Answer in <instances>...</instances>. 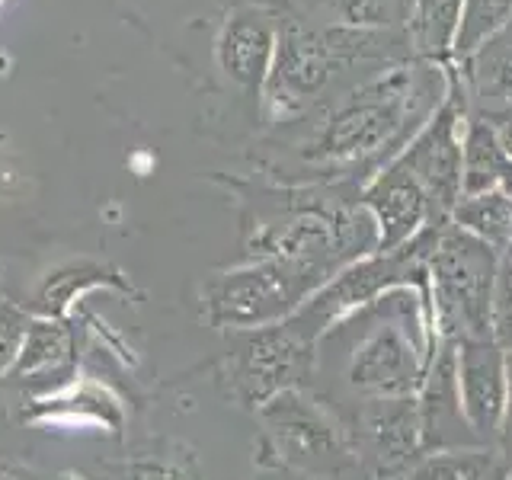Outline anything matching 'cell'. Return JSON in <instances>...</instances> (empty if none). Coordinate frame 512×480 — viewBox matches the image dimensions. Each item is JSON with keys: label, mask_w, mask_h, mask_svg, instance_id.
Wrapping results in <instances>:
<instances>
[{"label": "cell", "mask_w": 512, "mask_h": 480, "mask_svg": "<svg viewBox=\"0 0 512 480\" xmlns=\"http://www.w3.org/2000/svg\"><path fill=\"white\" fill-rule=\"evenodd\" d=\"M445 93L448 64L394 61L336 96L317 122L311 144H304V157L324 170H356L365 164L381 170L420 132Z\"/></svg>", "instance_id": "1"}, {"label": "cell", "mask_w": 512, "mask_h": 480, "mask_svg": "<svg viewBox=\"0 0 512 480\" xmlns=\"http://www.w3.org/2000/svg\"><path fill=\"white\" fill-rule=\"evenodd\" d=\"M397 39L388 29L333 26L308 29L298 20H279L272 68L263 84L269 116L282 122L311 109L333 84V77L365 61H400Z\"/></svg>", "instance_id": "2"}, {"label": "cell", "mask_w": 512, "mask_h": 480, "mask_svg": "<svg viewBox=\"0 0 512 480\" xmlns=\"http://www.w3.org/2000/svg\"><path fill=\"white\" fill-rule=\"evenodd\" d=\"M426 269L432 301H436V320L448 343L493 340L490 314L496 272H500L496 247L448 221L436 234Z\"/></svg>", "instance_id": "3"}, {"label": "cell", "mask_w": 512, "mask_h": 480, "mask_svg": "<svg viewBox=\"0 0 512 480\" xmlns=\"http://www.w3.org/2000/svg\"><path fill=\"white\" fill-rule=\"evenodd\" d=\"M333 272L324 266L292 260V256H266L260 263L224 272L205 288V314L215 327L253 330L292 317Z\"/></svg>", "instance_id": "4"}, {"label": "cell", "mask_w": 512, "mask_h": 480, "mask_svg": "<svg viewBox=\"0 0 512 480\" xmlns=\"http://www.w3.org/2000/svg\"><path fill=\"white\" fill-rule=\"evenodd\" d=\"M311 340L292 317L269 327L237 330L234 349L228 352L231 394L250 410H263L269 400L295 391L311 372Z\"/></svg>", "instance_id": "5"}, {"label": "cell", "mask_w": 512, "mask_h": 480, "mask_svg": "<svg viewBox=\"0 0 512 480\" xmlns=\"http://www.w3.org/2000/svg\"><path fill=\"white\" fill-rule=\"evenodd\" d=\"M468 122V96H464L455 64H448V93L439 109L423 122L404 151L394 160L404 167L429 196L432 215L439 224L452 221L455 205L461 202V141Z\"/></svg>", "instance_id": "6"}, {"label": "cell", "mask_w": 512, "mask_h": 480, "mask_svg": "<svg viewBox=\"0 0 512 480\" xmlns=\"http://www.w3.org/2000/svg\"><path fill=\"white\" fill-rule=\"evenodd\" d=\"M359 202L378 228V253H394L407 247L413 237H420L426 228L439 224L423 186L397 160L384 164L375 173V180L362 189Z\"/></svg>", "instance_id": "7"}, {"label": "cell", "mask_w": 512, "mask_h": 480, "mask_svg": "<svg viewBox=\"0 0 512 480\" xmlns=\"http://www.w3.org/2000/svg\"><path fill=\"white\" fill-rule=\"evenodd\" d=\"M455 381L461 416L477 436H500L506 407V352L493 340L455 343Z\"/></svg>", "instance_id": "8"}, {"label": "cell", "mask_w": 512, "mask_h": 480, "mask_svg": "<svg viewBox=\"0 0 512 480\" xmlns=\"http://www.w3.org/2000/svg\"><path fill=\"white\" fill-rule=\"evenodd\" d=\"M423 365L416 349L397 327H381L356 349L349 384L372 400H404L420 388Z\"/></svg>", "instance_id": "9"}, {"label": "cell", "mask_w": 512, "mask_h": 480, "mask_svg": "<svg viewBox=\"0 0 512 480\" xmlns=\"http://www.w3.org/2000/svg\"><path fill=\"white\" fill-rule=\"evenodd\" d=\"M279 39V16L266 7H237L221 26L218 64L237 87L260 93Z\"/></svg>", "instance_id": "10"}, {"label": "cell", "mask_w": 512, "mask_h": 480, "mask_svg": "<svg viewBox=\"0 0 512 480\" xmlns=\"http://www.w3.org/2000/svg\"><path fill=\"white\" fill-rule=\"evenodd\" d=\"M263 416L269 429L276 432L279 452H285L288 461H311L324 464L333 461L340 452L333 426L324 420V413L317 407L304 404L298 391H285L276 400H269L263 407Z\"/></svg>", "instance_id": "11"}, {"label": "cell", "mask_w": 512, "mask_h": 480, "mask_svg": "<svg viewBox=\"0 0 512 480\" xmlns=\"http://www.w3.org/2000/svg\"><path fill=\"white\" fill-rule=\"evenodd\" d=\"M461 64L471 68L458 74L471 116L487 122L512 119V26Z\"/></svg>", "instance_id": "12"}, {"label": "cell", "mask_w": 512, "mask_h": 480, "mask_svg": "<svg viewBox=\"0 0 512 480\" xmlns=\"http://www.w3.org/2000/svg\"><path fill=\"white\" fill-rule=\"evenodd\" d=\"M362 416V432L368 439V448L378 461L381 471L404 468L407 458L420 448V413H416L413 400H368Z\"/></svg>", "instance_id": "13"}, {"label": "cell", "mask_w": 512, "mask_h": 480, "mask_svg": "<svg viewBox=\"0 0 512 480\" xmlns=\"http://www.w3.org/2000/svg\"><path fill=\"white\" fill-rule=\"evenodd\" d=\"M503 189L512 196V157L500 132L468 112L461 141V196H477V192Z\"/></svg>", "instance_id": "14"}, {"label": "cell", "mask_w": 512, "mask_h": 480, "mask_svg": "<svg viewBox=\"0 0 512 480\" xmlns=\"http://www.w3.org/2000/svg\"><path fill=\"white\" fill-rule=\"evenodd\" d=\"M93 288H112V292H132V285L125 282V276L109 263H96V260H77V263H64L55 272H48L42 279L39 292H36V311L39 317H58L71 311V304L93 292Z\"/></svg>", "instance_id": "15"}, {"label": "cell", "mask_w": 512, "mask_h": 480, "mask_svg": "<svg viewBox=\"0 0 512 480\" xmlns=\"http://www.w3.org/2000/svg\"><path fill=\"white\" fill-rule=\"evenodd\" d=\"M464 0H413L407 20V48L413 58L448 64L461 23Z\"/></svg>", "instance_id": "16"}, {"label": "cell", "mask_w": 512, "mask_h": 480, "mask_svg": "<svg viewBox=\"0 0 512 480\" xmlns=\"http://www.w3.org/2000/svg\"><path fill=\"white\" fill-rule=\"evenodd\" d=\"M452 224L480 240H487L496 250H506L512 244V196L503 189L461 196V202L452 212Z\"/></svg>", "instance_id": "17"}, {"label": "cell", "mask_w": 512, "mask_h": 480, "mask_svg": "<svg viewBox=\"0 0 512 480\" xmlns=\"http://www.w3.org/2000/svg\"><path fill=\"white\" fill-rule=\"evenodd\" d=\"M71 330L58 317H32L26 327V340L20 349V359L13 365V378H32L42 372H52L71 362Z\"/></svg>", "instance_id": "18"}, {"label": "cell", "mask_w": 512, "mask_h": 480, "mask_svg": "<svg viewBox=\"0 0 512 480\" xmlns=\"http://www.w3.org/2000/svg\"><path fill=\"white\" fill-rule=\"evenodd\" d=\"M512 26V0H464L452 58L468 61Z\"/></svg>", "instance_id": "19"}, {"label": "cell", "mask_w": 512, "mask_h": 480, "mask_svg": "<svg viewBox=\"0 0 512 480\" xmlns=\"http://www.w3.org/2000/svg\"><path fill=\"white\" fill-rule=\"evenodd\" d=\"M506 471L503 455H493L487 448L477 452H442L420 461L410 474L400 480H500Z\"/></svg>", "instance_id": "20"}, {"label": "cell", "mask_w": 512, "mask_h": 480, "mask_svg": "<svg viewBox=\"0 0 512 480\" xmlns=\"http://www.w3.org/2000/svg\"><path fill=\"white\" fill-rule=\"evenodd\" d=\"M119 480H202V474L199 458L186 445H170L164 452L132 458Z\"/></svg>", "instance_id": "21"}, {"label": "cell", "mask_w": 512, "mask_h": 480, "mask_svg": "<svg viewBox=\"0 0 512 480\" xmlns=\"http://www.w3.org/2000/svg\"><path fill=\"white\" fill-rule=\"evenodd\" d=\"M490 333L496 346L503 352H512V263L506 256H500V272H496Z\"/></svg>", "instance_id": "22"}, {"label": "cell", "mask_w": 512, "mask_h": 480, "mask_svg": "<svg viewBox=\"0 0 512 480\" xmlns=\"http://www.w3.org/2000/svg\"><path fill=\"white\" fill-rule=\"evenodd\" d=\"M29 320L32 317L26 311L13 308V304H0V378L10 375L16 359H20Z\"/></svg>", "instance_id": "23"}, {"label": "cell", "mask_w": 512, "mask_h": 480, "mask_svg": "<svg viewBox=\"0 0 512 480\" xmlns=\"http://www.w3.org/2000/svg\"><path fill=\"white\" fill-rule=\"evenodd\" d=\"M330 10L340 16V26L384 29L391 23L388 0H327Z\"/></svg>", "instance_id": "24"}, {"label": "cell", "mask_w": 512, "mask_h": 480, "mask_svg": "<svg viewBox=\"0 0 512 480\" xmlns=\"http://www.w3.org/2000/svg\"><path fill=\"white\" fill-rule=\"evenodd\" d=\"M500 455L506 464H512V352H506V407L500 423Z\"/></svg>", "instance_id": "25"}, {"label": "cell", "mask_w": 512, "mask_h": 480, "mask_svg": "<svg viewBox=\"0 0 512 480\" xmlns=\"http://www.w3.org/2000/svg\"><path fill=\"white\" fill-rule=\"evenodd\" d=\"M0 480H45V477L20 461H0Z\"/></svg>", "instance_id": "26"}, {"label": "cell", "mask_w": 512, "mask_h": 480, "mask_svg": "<svg viewBox=\"0 0 512 480\" xmlns=\"http://www.w3.org/2000/svg\"><path fill=\"white\" fill-rule=\"evenodd\" d=\"M503 256H506V260H509V263H512V244H509V247H506V250H503Z\"/></svg>", "instance_id": "27"}]
</instances>
